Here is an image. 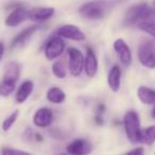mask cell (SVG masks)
<instances>
[{
	"mask_svg": "<svg viewBox=\"0 0 155 155\" xmlns=\"http://www.w3.org/2000/svg\"><path fill=\"white\" fill-rule=\"evenodd\" d=\"M155 17V10L148 3L141 2L134 5L127 11L123 18V25L131 27L140 21H149Z\"/></svg>",
	"mask_w": 155,
	"mask_h": 155,
	"instance_id": "6da1fadb",
	"label": "cell"
},
{
	"mask_svg": "<svg viewBox=\"0 0 155 155\" xmlns=\"http://www.w3.org/2000/svg\"><path fill=\"white\" fill-rule=\"evenodd\" d=\"M123 127L125 135L132 143H137L140 139V119L136 110H130L124 114L123 117Z\"/></svg>",
	"mask_w": 155,
	"mask_h": 155,
	"instance_id": "7a4b0ae2",
	"label": "cell"
},
{
	"mask_svg": "<svg viewBox=\"0 0 155 155\" xmlns=\"http://www.w3.org/2000/svg\"><path fill=\"white\" fill-rule=\"evenodd\" d=\"M107 3L102 0L85 2L79 8V14L89 20H100L105 15Z\"/></svg>",
	"mask_w": 155,
	"mask_h": 155,
	"instance_id": "3957f363",
	"label": "cell"
},
{
	"mask_svg": "<svg viewBox=\"0 0 155 155\" xmlns=\"http://www.w3.org/2000/svg\"><path fill=\"white\" fill-rule=\"evenodd\" d=\"M69 56V72L73 77H80L84 71L85 58L81 50L78 48L70 47L67 50Z\"/></svg>",
	"mask_w": 155,
	"mask_h": 155,
	"instance_id": "277c9868",
	"label": "cell"
},
{
	"mask_svg": "<svg viewBox=\"0 0 155 155\" xmlns=\"http://www.w3.org/2000/svg\"><path fill=\"white\" fill-rule=\"evenodd\" d=\"M138 60L143 67L149 69L155 68V44L146 41L138 48Z\"/></svg>",
	"mask_w": 155,
	"mask_h": 155,
	"instance_id": "5b68a950",
	"label": "cell"
},
{
	"mask_svg": "<svg viewBox=\"0 0 155 155\" xmlns=\"http://www.w3.org/2000/svg\"><path fill=\"white\" fill-rule=\"evenodd\" d=\"M65 50V41L61 36L51 37L49 41L46 43L44 54L48 61H53L55 58H60Z\"/></svg>",
	"mask_w": 155,
	"mask_h": 155,
	"instance_id": "8992f818",
	"label": "cell"
},
{
	"mask_svg": "<svg viewBox=\"0 0 155 155\" xmlns=\"http://www.w3.org/2000/svg\"><path fill=\"white\" fill-rule=\"evenodd\" d=\"M56 34L61 37H64V38H68L75 41H83L86 39L85 33L78 26H74V25L71 24L63 25L62 27H60L58 30L56 31Z\"/></svg>",
	"mask_w": 155,
	"mask_h": 155,
	"instance_id": "52a82bcc",
	"label": "cell"
},
{
	"mask_svg": "<svg viewBox=\"0 0 155 155\" xmlns=\"http://www.w3.org/2000/svg\"><path fill=\"white\" fill-rule=\"evenodd\" d=\"M113 46H114V50L116 51L121 64L124 66H130L132 64V61H133V56H132L131 49H130L127 41L122 38H117L114 41Z\"/></svg>",
	"mask_w": 155,
	"mask_h": 155,
	"instance_id": "ba28073f",
	"label": "cell"
},
{
	"mask_svg": "<svg viewBox=\"0 0 155 155\" xmlns=\"http://www.w3.org/2000/svg\"><path fill=\"white\" fill-rule=\"evenodd\" d=\"M93 151V144L84 138H77L67 146V153L72 155H85Z\"/></svg>",
	"mask_w": 155,
	"mask_h": 155,
	"instance_id": "9c48e42d",
	"label": "cell"
},
{
	"mask_svg": "<svg viewBox=\"0 0 155 155\" xmlns=\"http://www.w3.org/2000/svg\"><path fill=\"white\" fill-rule=\"evenodd\" d=\"M53 122V112L49 107H41L33 116V123L37 127H49Z\"/></svg>",
	"mask_w": 155,
	"mask_h": 155,
	"instance_id": "30bf717a",
	"label": "cell"
},
{
	"mask_svg": "<svg viewBox=\"0 0 155 155\" xmlns=\"http://www.w3.org/2000/svg\"><path fill=\"white\" fill-rule=\"evenodd\" d=\"M28 18V11L24 7H18L8 15L5 20V25L10 28H15L21 25Z\"/></svg>",
	"mask_w": 155,
	"mask_h": 155,
	"instance_id": "8fae6325",
	"label": "cell"
},
{
	"mask_svg": "<svg viewBox=\"0 0 155 155\" xmlns=\"http://www.w3.org/2000/svg\"><path fill=\"white\" fill-rule=\"evenodd\" d=\"M55 13L54 8H34L28 11V19L35 22L46 21Z\"/></svg>",
	"mask_w": 155,
	"mask_h": 155,
	"instance_id": "7c38bea8",
	"label": "cell"
},
{
	"mask_svg": "<svg viewBox=\"0 0 155 155\" xmlns=\"http://www.w3.org/2000/svg\"><path fill=\"white\" fill-rule=\"evenodd\" d=\"M99 68V63L96 53L94 52L93 49L88 48L86 52V58H85L84 63V71L88 78H94L98 72Z\"/></svg>",
	"mask_w": 155,
	"mask_h": 155,
	"instance_id": "4fadbf2b",
	"label": "cell"
},
{
	"mask_svg": "<svg viewBox=\"0 0 155 155\" xmlns=\"http://www.w3.org/2000/svg\"><path fill=\"white\" fill-rule=\"evenodd\" d=\"M108 87L114 93H118L121 86V69L119 65H114L110 69L107 74Z\"/></svg>",
	"mask_w": 155,
	"mask_h": 155,
	"instance_id": "5bb4252c",
	"label": "cell"
},
{
	"mask_svg": "<svg viewBox=\"0 0 155 155\" xmlns=\"http://www.w3.org/2000/svg\"><path fill=\"white\" fill-rule=\"evenodd\" d=\"M38 29H39L38 25H35V26H31V27H29V28H26L25 30H22L21 32L18 33V34L13 38L10 48L13 50V49H15V48L21 47V46L30 38L31 35H32L33 33L36 32Z\"/></svg>",
	"mask_w": 155,
	"mask_h": 155,
	"instance_id": "9a60e30c",
	"label": "cell"
},
{
	"mask_svg": "<svg viewBox=\"0 0 155 155\" xmlns=\"http://www.w3.org/2000/svg\"><path fill=\"white\" fill-rule=\"evenodd\" d=\"M20 65L17 62H10L5 66V71L3 74V80L8 83L16 85L20 77Z\"/></svg>",
	"mask_w": 155,
	"mask_h": 155,
	"instance_id": "2e32d148",
	"label": "cell"
},
{
	"mask_svg": "<svg viewBox=\"0 0 155 155\" xmlns=\"http://www.w3.org/2000/svg\"><path fill=\"white\" fill-rule=\"evenodd\" d=\"M34 89V83L30 80H26L19 85L17 91H16L15 100L18 104H22L27 101L30 95Z\"/></svg>",
	"mask_w": 155,
	"mask_h": 155,
	"instance_id": "e0dca14e",
	"label": "cell"
},
{
	"mask_svg": "<svg viewBox=\"0 0 155 155\" xmlns=\"http://www.w3.org/2000/svg\"><path fill=\"white\" fill-rule=\"evenodd\" d=\"M137 97L140 102L147 105L155 103V89L148 86H140L137 89Z\"/></svg>",
	"mask_w": 155,
	"mask_h": 155,
	"instance_id": "ac0fdd59",
	"label": "cell"
},
{
	"mask_svg": "<svg viewBox=\"0 0 155 155\" xmlns=\"http://www.w3.org/2000/svg\"><path fill=\"white\" fill-rule=\"evenodd\" d=\"M47 100L49 102L53 104H61L65 101L66 99V94L64 93L63 89H61L60 87H51V88L48 89L47 91Z\"/></svg>",
	"mask_w": 155,
	"mask_h": 155,
	"instance_id": "d6986e66",
	"label": "cell"
},
{
	"mask_svg": "<svg viewBox=\"0 0 155 155\" xmlns=\"http://www.w3.org/2000/svg\"><path fill=\"white\" fill-rule=\"evenodd\" d=\"M140 143L147 144V146H152L155 142V124L141 130L140 133Z\"/></svg>",
	"mask_w": 155,
	"mask_h": 155,
	"instance_id": "ffe728a7",
	"label": "cell"
},
{
	"mask_svg": "<svg viewBox=\"0 0 155 155\" xmlns=\"http://www.w3.org/2000/svg\"><path fill=\"white\" fill-rule=\"evenodd\" d=\"M18 116H19V110H14L12 114H10L7 118L5 119V121L2 122V130L5 132H9L12 129V127L14 125V123L16 122Z\"/></svg>",
	"mask_w": 155,
	"mask_h": 155,
	"instance_id": "44dd1931",
	"label": "cell"
},
{
	"mask_svg": "<svg viewBox=\"0 0 155 155\" xmlns=\"http://www.w3.org/2000/svg\"><path fill=\"white\" fill-rule=\"evenodd\" d=\"M52 72L55 75L58 79H65L67 75V70L65 68V66L63 65V63L61 62H54L52 64Z\"/></svg>",
	"mask_w": 155,
	"mask_h": 155,
	"instance_id": "7402d4cb",
	"label": "cell"
},
{
	"mask_svg": "<svg viewBox=\"0 0 155 155\" xmlns=\"http://www.w3.org/2000/svg\"><path fill=\"white\" fill-rule=\"evenodd\" d=\"M136 26H137V28L139 30L152 35L155 38V22L151 21V20H149V21H140Z\"/></svg>",
	"mask_w": 155,
	"mask_h": 155,
	"instance_id": "603a6c76",
	"label": "cell"
},
{
	"mask_svg": "<svg viewBox=\"0 0 155 155\" xmlns=\"http://www.w3.org/2000/svg\"><path fill=\"white\" fill-rule=\"evenodd\" d=\"M15 87H16V85L8 83V82H5V81H2V82L0 83V96L8 97V96H10L15 91Z\"/></svg>",
	"mask_w": 155,
	"mask_h": 155,
	"instance_id": "cb8c5ba5",
	"label": "cell"
},
{
	"mask_svg": "<svg viewBox=\"0 0 155 155\" xmlns=\"http://www.w3.org/2000/svg\"><path fill=\"white\" fill-rule=\"evenodd\" d=\"M127 154H136V155H142L144 153V149L141 148V147H139V148H135L133 149V150H130L127 151Z\"/></svg>",
	"mask_w": 155,
	"mask_h": 155,
	"instance_id": "d4e9b609",
	"label": "cell"
},
{
	"mask_svg": "<svg viewBox=\"0 0 155 155\" xmlns=\"http://www.w3.org/2000/svg\"><path fill=\"white\" fill-rule=\"evenodd\" d=\"M1 153H2V154H11V153H26V152L20 151V150H14V149H11V148H5L1 150Z\"/></svg>",
	"mask_w": 155,
	"mask_h": 155,
	"instance_id": "484cf974",
	"label": "cell"
},
{
	"mask_svg": "<svg viewBox=\"0 0 155 155\" xmlns=\"http://www.w3.org/2000/svg\"><path fill=\"white\" fill-rule=\"evenodd\" d=\"M95 122H96V124H98V125H102L103 124V115H100V114H96V116H95Z\"/></svg>",
	"mask_w": 155,
	"mask_h": 155,
	"instance_id": "4316f807",
	"label": "cell"
},
{
	"mask_svg": "<svg viewBox=\"0 0 155 155\" xmlns=\"http://www.w3.org/2000/svg\"><path fill=\"white\" fill-rule=\"evenodd\" d=\"M104 112H105V105L104 104H99L97 106V114H100V115H103Z\"/></svg>",
	"mask_w": 155,
	"mask_h": 155,
	"instance_id": "83f0119b",
	"label": "cell"
},
{
	"mask_svg": "<svg viewBox=\"0 0 155 155\" xmlns=\"http://www.w3.org/2000/svg\"><path fill=\"white\" fill-rule=\"evenodd\" d=\"M5 44H3V41H0V61H1V58H3V54H5Z\"/></svg>",
	"mask_w": 155,
	"mask_h": 155,
	"instance_id": "f1b7e54d",
	"label": "cell"
},
{
	"mask_svg": "<svg viewBox=\"0 0 155 155\" xmlns=\"http://www.w3.org/2000/svg\"><path fill=\"white\" fill-rule=\"evenodd\" d=\"M33 137H34V139L36 140V141H43L44 140V137L41 136V134H39V133H34L33 134Z\"/></svg>",
	"mask_w": 155,
	"mask_h": 155,
	"instance_id": "f546056e",
	"label": "cell"
},
{
	"mask_svg": "<svg viewBox=\"0 0 155 155\" xmlns=\"http://www.w3.org/2000/svg\"><path fill=\"white\" fill-rule=\"evenodd\" d=\"M151 116H152V118L155 119V103H154V107H153L152 112H151Z\"/></svg>",
	"mask_w": 155,
	"mask_h": 155,
	"instance_id": "4dcf8cb0",
	"label": "cell"
},
{
	"mask_svg": "<svg viewBox=\"0 0 155 155\" xmlns=\"http://www.w3.org/2000/svg\"><path fill=\"white\" fill-rule=\"evenodd\" d=\"M153 5H154V9H155V0L153 1Z\"/></svg>",
	"mask_w": 155,
	"mask_h": 155,
	"instance_id": "1f68e13d",
	"label": "cell"
}]
</instances>
